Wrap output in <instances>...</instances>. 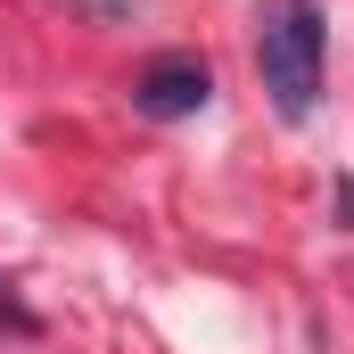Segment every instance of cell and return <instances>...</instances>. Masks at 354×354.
I'll use <instances>...</instances> for the list:
<instances>
[{
	"label": "cell",
	"mask_w": 354,
	"mask_h": 354,
	"mask_svg": "<svg viewBox=\"0 0 354 354\" xmlns=\"http://www.w3.org/2000/svg\"><path fill=\"white\" fill-rule=\"evenodd\" d=\"M322 0H264L256 8V66H264V91H272V115L280 124H305L313 99H322Z\"/></svg>",
	"instance_id": "obj_1"
},
{
	"label": "cell",
	"mask_w": 354,
	"mask_h": 354,
	"mask_svg": "<svg viewBox=\"0 0 354 354\" xmlns=\"http://www.w3.org/2000/svg\"><path fill=\"white\" fill-rule=\"evenodd\" d=\"M214 99V66L198 58V50H157L140 75H132V107L149 115V124H181V115H198Z\"/></svg>",
	"instance_id": "obj_2"
},
{
	"label": "cell",
	"mask_w": 354,
	"mask_h": 354,
	"mask_svg": "<svg viewBox=\"0 0 354 354\" xmlns=\"http://www.w3.org/2000/svg\"><path fill=\"white\" fill-rule=\"evenodd\" d=\"M0 330H8V338H41V313L17 297V280H8V272H0Z\"/></svg>",
	"instance_id": "obj_3"
},
{
	"label": "cell",
	"mask_w": 354,
	"mask_h": 354,
	"mask_svg": "<svg viewBox=\"0 0 354 354\" xmlns=\"http://www.w3.org/2000/svg\"><path fill=\"white\" fill-rule=\"evenodd\" d=\"M75 8H83L91 25H124V17H132V8H140V0H75Z\"/></svg>",
	"instance_id": "obj_4"
}]
</instances>
